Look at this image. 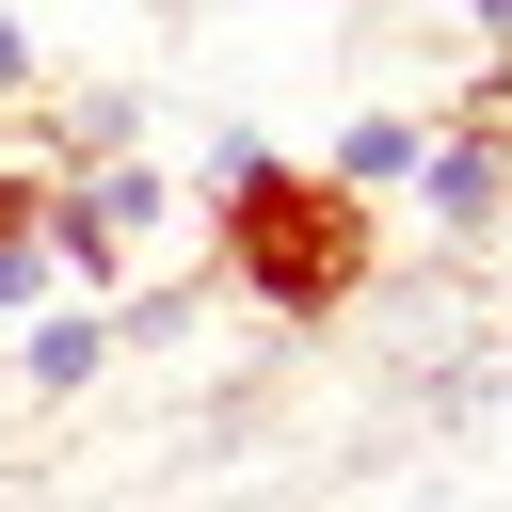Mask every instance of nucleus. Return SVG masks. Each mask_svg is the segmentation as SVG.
<instances>
[{
	"mask_svg": "<svg viewBox=\"0 0 512 512\" xmlns=\"http://www.w3.org/2000/svg\"><path fill=\"white\" fill-rule=\"evenodd\" d=\"M208 256H224V288H240L256 320H336V304H368V272H384V208L336 192L320 160H272V144L240 128V144H208Z\"/></svg>",
	"mask_w": 512,
	"mask_h": 512,
	"instance_id": "1",
	"label": "nucleus"
},
{
	"mask_svg": "<svg viewBox=\"0 0 512 512\" xmlns=\"http://www.w3.org/2000/svg\"><path fill=\"white\" fill-rule=\"evenodd\" d=\"M0 96H32V32L16 16H0Z\"/></svg>",
	"mask_w": 512,
	"mask_h": 512,
	"instance_id": "7",
	"label": "nucleus"
},
{
	"mask_svg": "<svg viewBox=\"0 0 512 512\" xmlns=\"http://www.w3.org/2000/svg\"><path fill=\"white\" fill-rule=\"evenodd\" d=\"M464 32H480V48H496V64H512V0H464Z\"/></svg>",
	"mask_w": 512,
	"mask_h": 512,
	"instance_id": "8",
	"label": "nucleus"
},
{
	"mask_svg": "<svg viewBox=\"0 0 512 512\" xmlns=\"http://www.w3.org/2000/svg\"><path fill=\"white\" fill-rule=\"evenodd\" d=\"M16 368H32V400H64V384H96V368H112V304H32V336H16Z\"/></svg>",
	"mask_w": 512,
	"mask_h": 512,
	"instance_id": "5",
	"label": "nucleus"
},
{
	"mask_svg": "<svg viewBox=\"0 0 512 512\" xmlns=\"http://www.w3.org/2000/svg\"><path fill=\"white\" fill-rule=\"evenodd\" d=\"M416 160H432V112H352V128H336V160H320V176H336V192H368V208H384V192H416Z\"/></svg>",
	"mask_w": 512,
	"mask_h": 512,
	"instance_id": "4",
	"label": "nucleus"
},
{
	"mask_svg": "<svg viewBox=\"0 0 512 512\" xmlns=\"http://www.w3.org/2000/svg\"><path fill=\"white\" fill-rule=\"evenodd\" d=\"M32 208H48V176H32V160H0V256L32 240Z\"/></svg>",
	"mask_w": 512,
	"mask_h": 512,
	"instance_id": "6",
	"label": "nucleus"
},
{
	"mask_svg": "<svg viewBox=\"0 0 512 512\" xmlns=\"http://www.w3.org/2000/svg\"><path fill=\"white\" fill-rule=\"evenodd\" d=\"M416 208L448 224V240H480V224H512V64H480L448 112H432V160H416Z\"/></svg>",
	"mask_w": 512,
	"mask_h": 512,
	"instance_id": "3",
	"label": "nucleus"
},
{
	"mask_svg": "<svg viewBox=\"0 0 512 512\" xmlns=\"http://www.w3.org/2000/svg\"><path fill=\"white\" fill-rule=\"evenodd\" d=\"M48 176V208H32V240H48V288L64 304H128V256L160 240V160L144 144H112V160H32Z\"/></svg>",
	"mask_w": 512,
	"mask_h": 512,
	"instance_id": "2",
	"label": "nucleus"
}]
</instances>
